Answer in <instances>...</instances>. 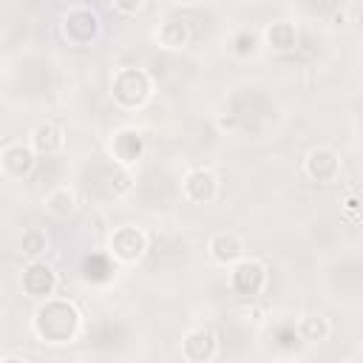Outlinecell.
<instances>
[{"label":"cell","instance_id":"6da1fadb","mask_svg":"<svg viewBox=\"0 0 363 363\" xmlns=\"http://www.w3.org/2000/svg\"><path fill=\"white\" fill-rule=\"evenodd\" d=\"M31 326H34V335L43 340V343H71L77 335H79V326H82V315L79 309L65 301V298H43V303L34 309V318H31Z\"/></svg>","mask_w":363,"mask_h":363},{"label":"cell","instance_id":"7a4b0ae2","mask_svg":"<svg viewBox=\"0 0 363 363\" xmlns=\"http://www.w3.org/2000/svg\"><path fill=\"white\" fill-rule=\"evenodd\" d=\"M153 94V79L142 68H119L111 79V96L119 108H142Z\"/></svg>","mask_w":363,"mask_h":363},{"label":"cell","instance_id":"3957f363","mask_svg":"<svg viewBox=\"0 0 363 363\" xmlns=\"http://www.w3.org/2000/svg\"><path fill=\"white\" fill-rule=\"evenodd\" d=\"M99 28H102L99 14L94 9H88V6L68 9L62 14V23H60V31L71 45H91L99 37Z\"/></svg>","mask_w":363,"mask_h":363},{"label":"cell","instance_id":"277c9868","mask_svg":"<svg viewBox=\"0 0 363 363\" xmlns=\"http://www.w3.org/2000/svg\"><path fill=\"white\" fill-rule=\"evenodd\" d=\"M145 252H147V235L133 224H122L108 235V255L119 264H136Z\"/></svg>","mask_w":363,"mask_h":363},{"label":"cell","instance_id":"5b68a950","mask_svg":"<svg viewBox=\"0 0 363 363\" xmlns=\"http://www.w3.org/2000/svg\"><path fill=\"white\" fill-rule=\"evenodd\" d=\"M230 286L241 298H255L267 286V267L255 258H238L230 272Z\"/></svg>","mask_w":363,"mask_h":363},{"label":"cell","instance_id":"8992f818","mask_svg":"<svg viewBox=\"0 0 363 363\" xmlns=\"http://www.w3.org/2000/svg\"><path fill=\"white\" fill-rule=\"evenodd\" d=\"M182 354L190 363H207L218 354V337L210 326H196L182 337Z\"/></svg>","mask_w":363,"mask_h":363},{"label":"cell","instance_id":"52a82bcc","mask_svg":"<svg viewBox=\"0 0 363 363\" xmlns=\"http://www.w3.org/2000/svg\"><path fill=\"white\" fill-rule=\"evenodd\" d=\"M182 196L193 204H207L218 196V176L207 167H193L182 179Z\"/></svg>","mask_w":363,"mask_h":363},{"label":"cell","instance_id":"ba28073f","mask_svg":"<svg viewBox=\"0 0 363 363\" xmlns=\"http://www.w3.org/2000/svg\"><path fill=\"white\" fill-rule=\"evenodd\" d=\"M54 289H57V272L45 261L31 258L23 269V292L28 298H48Z\"/></svg>","mask_w":363,"mask_h":363},{"label":"cell","instance_id":"9c48e42d","mask_svg":"<svg viewBox=\"0 0 363 363\" xmlns=\"http://www.w3.org/2000/svg\"><path fill=\"white\" fill-rule=\"evenodd\" d=\"M34 162H37V153L31 150V145H23V142H9L0 147V170L9 176V179H23L34 170Z\"/></svg>","mask_w":363,"mask_h":363},{"label":"cell","instance_id":"30bf717a","mask_svg":"<svg viewBox=\"0 0 363 363\" xmlns=\"http://www.w3.org/2000/svg\"><path fill=\"white\" fill-rule=\"evenodd\" d=\"M303 173L318 184H329L340 176V156L332 147H315L303 162Z\"/></svg>","mask_w":363,"mask_h":363},{"label":"cell","instance_id":"8fae6325","mask_svg":"<svg viewBox=\"0 0 363 363\" xmlns=\"http://www.w3.org/2000/svg\"><path fill=\"white\" fill-rule=\"evenodd\" d=\"M142 153H145V139H142L139 130L122 128V130L113 133V139H111V156H113L122 167L136 164V162L142 159Z\"/></svg>","mask_w":363,"mask_h":363},{"label":"cell","instance_id":"7c38bea8","mask_svg":"<svg viewBox=\"0 0 363 363\" xmlns=\"http://www.w3.org/2000/svg\"><path fill=\"white\" fill-rule=\"evenodd\" d=\"M213 261H218L221 267H233L238 258H244V241L235 233H216L207 244Z\"/></svg>","mask_w":363,"mask_h":363},{"label":"cell","instance_id":"4fadbf2b","mask_svg":"<svg viewBox=\"0 0 363 363\" xmlns=\"http://www.w3.org/2000/svg\"><path fill=\"white\" fill-rule=\"evenodd\" d=\"M28 145H31L34 153L51 156V153L62 150V145H65V133H62V128H57L54 122H43V125H37V128L31 130Z\"/></svg>","mask_w":363,"mask_h":363},{"label":"cell","instance_id":"5bb4252c","mask_svg":"<svg viewBox=\"0 0 363 363\" xmlns=\"http://www.w3.org/2000/svg\"><path fill=\"white\" fill-rule=\"evenodd\" d=\"M43 204H45V210H48L54 218L65 221V218H71V216H74V210H77V196H74V190H71V187L60 184V187H54V190H48V193H45Z\"/></svg>","mask_w":363,"mask_h":363},{"label":"cell","instance_id":"9a60e30c","mask_svg":"<svg viewBox=\"0 0 363 363\" xmlns=\"http://www.w3.org/2000/svg\"><path fill=\"white\" fill-rule=\"evenodd\" d=\"M264 40L275 51H292L298 45V31H295V26L289 20H275V23H269L264 28Z\"/></svg>","mask_w":363,"mask_h":363},{"label":"cell","instance_id":"2e32d148","mask_svg":"<svg viewBox=\"0 0 363 363\" xmlns=\"http://www.w3.org/2000/svg\"><path fill=\"white\" fill-rule=\"evenodd\" d=\"M295 335L298 340H306V343H320L329 337V320L323 315H303L298 323H295Z\"/></svg>","mask_w":363,"mask_h":363},{"label":"cell","instance_id":"e0dca14e","mask_svg":"<svg viewBox=\"0 0 363 363\" xmlns=\"http://www.w3.org/2000/svg\"><path fill=\"white\" fill-rule=\"evenodd\" d=\"M111 275H113V267H111V258H108V255H102V252L85 255V261H82V278H85V281H91V284H105Z\"/></svg>","mask_w":363,"mask_h":363},{"label":"cell","instance_id":"ac0fdd59","mask_svg":"<svg viewBox=\"0 0 363 363\" xmlns=\"http://www.w3.org/2000/svg\"><path fill=\"white\" fill-rule=\"evenodd\" d=\"M156 37H159V43H162L164 48H182V45H187V40H190V28H187V23H182V20H164V23L159 26Z\"/></svg>","mask_w":363,"mask_h":363},{"label":"cell","instance_id":"d6986e66","mask_svg":"<svg viewBox=\"0 0 363 363\" xmlns=\"http://www.w3.org/2000/svg\"><path fill=\"white\" fill-rule=\"evenodd\" d=\"M45 250H48V235L40 227H28L20 238V252L28 258H40Z\"/></svg>","mask_w":363,"mask_h":363},{"label":"cell","instance_id":"ffe728a7","mask_svg":"<svg viewBox=\"0 0 363 363\" xmlns=\"http://www.w3.org/2000/svg\"><path fill=\"white\" fill-rule=\"evenodd\" d=\"M255 45H258V37H255L252 31H238V34L233 37V54H238V57L252 54Z\"/></svg>","mask_w":363,"mask_h":363},{"label":"cell","instance_id":"44dd1931","mask_svg":"<svg viewBox=\"0 0 363 363\" xmlns=\"http://www.w3.org/2000/svg\"><path fill=\"white\" fill-rule=\"evenodd\" d=\"M343 213H346V218L349 221H360V199H357V193H349L346 199H343Z\"/></svg>","mask_w":363,"mask_h":363},{"label":"cell","instance_id":"7402d4cb","mask_svg":"<svg viewBox=\"0 0 363 363\" xmlns=\"http://www.w3.org/2000/svg\"><path fill=\"white\" fill-rule=\"evenodd\" d=\"M111 3H113V9L122 11V14H136V11L145 9V0H111Z\"/></svg>","mask_w":363,"mask_h":363},{"label":"cell","instance_id":"603a6c76","mask_svg":"<svg viewBox=\"0 0 363 363\" xmlns=\"http://www.w3.org/2000/svg\"><path fill=\"white\" fill-rule=\"evenodd\" d=\"M278 340H281V346H292V343L298 340V335H295V326H284V329L278 332Z\"/></svg>","mask_w":363,"mask_h":363},{"label":"cell","instance_id":"cb8c5ba5","mask_svg":"<svg viewBox=\"0 0 363 363\" xmlns=\"http://www.w3.org/2000/svg\"><path fill=\"white\" fill-rule=\"evenodd\" d=\"M176 3H182V6H196V3H201V0H176Z\"/></svg>","mask_w":363,"mask_h":363}]
</instances>
